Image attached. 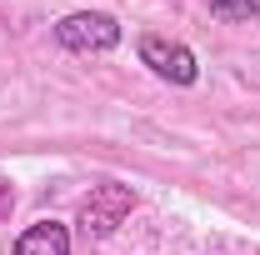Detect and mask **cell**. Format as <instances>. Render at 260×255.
<instances>
[{
    "label": "cell",
    "mask_w": 260,
    "mask_h": 255,
    "mask_svg": "<svg viewBox=\"0 0 260 255\" xmlns=\"http://www.w3.org/2000/svg\"><path fill=\"white\" fill-rule=\"evenodd\" d=\"M130 210H135V190H130V185H100V190H90V200L80 205V230H85V235H110Z\"/></svg>",
    "instance_id": "obj_2"
},
{
    "label": "cell",
    "mask_w": 260,
    "mask_h": 255,
    "mask_svg": "<svg viewBox=\"0 0 260 255\" xmlns=\"http://www.w3.org/2000/svg\"><path fill=\"white\" fill-rule=\"evenodd\" d=\"M15 255H70V235H65V225L40 220L15 240Z\"/></svg>",
    "instance_id": "obj_4"
},
{
    "label": "cell",
    "mask_w": 260,
    "mask_h": 255,
    "mask_svg": "<svg viewBox=\"0 0 260 255\" xmlns=\"http://www.w3.org/2000/svg\"><path fill=\"white\" fill-rule=\"evenodd\" d=\"M140 60L150 65L155 75L175 80V85H195V75H200V65H195L190 50H185L180 40H160V35H145V40H140Z\"/></svg>",
    "instance_id": "obj_3"
},
{
    "label": "cell",
    "mask_w": 260,
    "mask_h": 255,
    "mask_svg": "<svg viewBox=\"0 0 260 255\" xmlns=\"http://www.w3.org/2000/svg\"><path fill=\"white\" fill-rule=\"evenodd\" d=\"M10 210H15V185H10V180H0V225L10 220Z\"/></svg>",
    "instance_id": "obj_6"
},
{
    "label": "cell",
    "mask_w": 260,
    "mask_h": 255,
    "mask_svg": "<svg viewBox=\"0 0 260 255\" xmlns=\"http://www.w3.org/2000/svg\"><path fill=\"white\" fill-rule=\"evenodd\" d=\"M210 15L215 20H250V15H260V0H210Z\"/></svg>",
    "instance_id": "obj_5"
},
{
    "label": "cell",
    "mask_w": 260,
    "mask_h": 255,
    "mask_svg": "<svg viewBox=\"0 0 260 255\" xmlns=\"http://www.w3.org/2000/svg\"><path fill=\"white\" fill-rule=\"evenodd\" d=\"M55 40L65 50H80V55H100V50H115L120 45V25L100 10H80V15H65L55 25Z\"/></svg>",
    "instance_id": "obj_1"
}]
</instances>
